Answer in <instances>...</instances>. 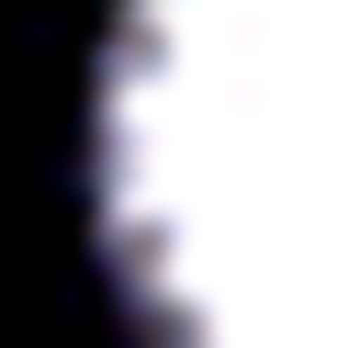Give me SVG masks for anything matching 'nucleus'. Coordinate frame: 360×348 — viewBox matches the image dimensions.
Segmentation results:
<instances>
[{
	"instance_id": "nucleus-1",
	"label": "nucleus",
	"mask_w": 360,
	"mask_h": 348,
	"mask_svg": "<svg viewBox=\"0 0 360 348\" xmlns=\"http://www.w3.org/2000/svg\"><path fill=\"white\" fill-rule=\"evenodd\" d=\"M90 247L146 348H360V0H112Z\"/></svg>"
}]
</instances>
